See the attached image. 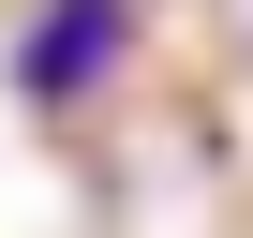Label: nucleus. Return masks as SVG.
I'll use <instances>...</instances> for the list:
<instances>
[{"mask_svg":"<svg viewBox=\"0 0 253 238\" xmlns=\"http://www.w3.org/2000/svg\"><path fill=\"white\" fill-rule=\"evenodd\" d=\"M119 60V0H45L15 30V104H89Z\"/></svg>","mask_w":253,"mask_h":238,"instance_id":"nucleus-1","label":"nucleus"}]
</instances>
